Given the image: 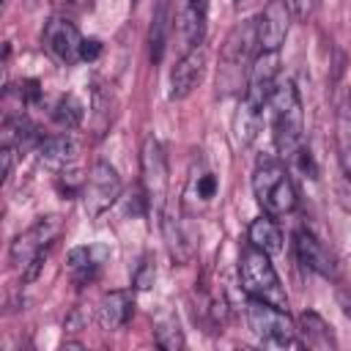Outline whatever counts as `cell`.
Listing matches in <instances>:
<instances>
[{
  "mask_svg": "<svg viewBox=\"0 0 351 351\" xmlns=\"http://www.w3.org/2000/svg\"><path fill=\"white\" fill-rule=\"evenodd\" d=\"M271 140L280 154V159L291 162L302 148H304V110L299 90L291 80H280L271 99Z\"/></svg>",
  "mask_w": 351,
  "mask_h": 351,
  "instance_id": "6da1fadb",
  "label": "cell"
},
{
  "mask_svg": "<svg viewBox=\"0 0 351 351\" xmlns=\"http://www.w3.org/2000/svg\"><path fill=\"white\" fill-rule=\"evenodd\" d=\"M252 195L263 214L285 217L296 208V186L282 159L277 156H258L252 170Z\"/></svg>",
  "mask_w": 351,
  "mask_h": 351,
  "instance_id": "7a4b0ae2",
  "label": "cell"
},
{
  "mask_svg": "<svg viewBox=\"0 0 351 351\" xmlns=\"http://www.w3.org/2000/svg\"><path fill=\"white\" fill-rule=\"evenodd\" d=\"M60 230H63V219L58 214H47V217H38L27 230H22L11 241L8 263L14 269H22V282H33L38 277L47 250L52 247V241L58 239Z\"/></svg>",
  "mask_w": 351,
  "mask_h": 351,
  "instance_id": "3957f363",
  "label": "cell"
},
{
  "mask_svg": "<svg viewBox=\"0 0 351 351\" xmlns=\"http://www.w3.org/2000/svg\"><path fill=\"white\" fill-rule=\"evenodd\" d=\"M239 285L247 293V299H261V302L288 310V293L271 263V255L252 247L250 241L239 258Z\"/></svg>",
  "mask_w": 351,
  "mask_h": 351,
  "instance_id": "277c9868",
  "label": "cell"
},
{
  "mask_svg": "<svg viewBox=\"0 0 351 351\" xmlns=\"http://www.w3.org/2000/svg\"><path fill=\"white\" fill-rule=\"evenodd\" d=\"M247 324L250 332L269 348H302L299 332L288 310L274 307L261 299H247Z\"/></svg>",
  "mask_w": 351,
  "mask_h": 351,
  "instance_id": "5b68a950",
  "label": "cell"
},
{
  "mask_svg": "<svg viewBox=\"0 0 351 351\" xmlns=\"http://www.w3.org/2000/svg\"><path fill=\"white\" fill-rule=\"evenodd\" d=\"M258 49V36H255V22H244L230 30V36L222 44V66H219V80L225 88H236L244 74L252 69V52Z\"/></svg>",
  "mask_w": 351,
  "mask_h": 351,
  "instance_id": "8992f818",
  "label": "cell"
},
{
  "mask_svg": "<svg viewBox=\"0 0 351 351\" xmlns=\"http://www.w3.org/2000/svg\"><path fill=\"white\" fill-rule=\"evenodd\" d=\"M121 192H123V181H121L118 170H115L110 162L99 159V162L90 167L88 178H85V184H82V192H80L85 214L93 217V219L101 217L104 211H110V208L118 203Z\"/></svg>",
  "mask_w": 351,
  "mask_h": 351,
  "instance_id": "52a82bcc",
  "label": "cell"
},
{
  "mask_svg": "<svg viewBox=\"0 0 351 351\" xmlns=\"http://www.w3.org/2000/svg\"><path fill=\"white\" fill-rule=\"evenodd\" d=\"M140 173H143V189L145 200L156 208H165V195L170 184V167H167V154L165 145L156 137H145L140 148Z\"/></svg>",
  "mask_w": 351,
  "mask_h": 351,
  "instance_id": "ba28073f",
  "label": "cell"
},
{
  "mask_svg": "<svg viewBox=\"0 0 351 351\" xmlns=\"http://www.w3.org/2000/svg\"><path fill=\"white\" fill-rule=\"evenodd\" d=\"M291 8L288 0H269L255 19V36H258V52H280V47L288 38L291 30Z\"/></svg>",
  "mask_w": 351,
  "mask_h": 351,
  "instance_id": "9c48e42d",
  "label": "cell"
},
{
  "mask_svg": "<svg viewBox=\"0 0 351 351\" xmlns=\"http://www.w3.org/2000/svg\"><path fill=\"white\" fill-rule=\"evenodd\" d=\"M41 44L44 49L58 60V63H80V47H82V36L77 30V25L66 16H52L47 25H44V33H41Z\"/></svg>",
  "mask_w": 351,
  "mask_h": 351,
  "instance_id": "30bf717a",
  "label": "cell"
},
{
  "mask_svg": "<svg viewBox=\"0 0 351 351\" xmlns=\"http://www.w3.org/2000/svg\"><path fill=\"white\" fill-rule=\"evenodd\" d=\"M206 63H208V47L206 44H197V47L184 49V55L178 58V63L170 71V93L167 96L173 101L186 99L200 85V80L206 74Z\"/></svg>",
  "mask_w": 351,
  "mask_h": 351,
  "instance_id": "8fae6325",
  "label": "cell"
},
{
  "mask_svg": "<svg viewBox=\"0 0 351 351\" xmlns=\"http://www.w3.org/2000/svg\"><path fill=\"white\" fill-rule=\"evenodd\" d=\"M277 82H280V52H258L247 74L244 99L255 101L258 107H266Z\"/></svg>",
  "mask_w": 351,
  "mask_h": 351,
  "instance_id": "7c38bea8",
  "label": "cell"
},
{
  "mask_svg": "<svg viewBox=\"0 0 351 351\" xmlns=\"http://www.w3.org/2000/svg\"><path fill=\"white\" fill-rule=\"evenodd\" d=\"M293 252H296V258H299V263L304 269H310V271H315V274H321L326 280L337 274V263L329 255V250L304 228L293 233Z\"/></svg>",
  "mask_w": 351,
  "mask_h": 351,
  "instance_id": "4fadbf2b",
  "label": "cell"
},
{
  "mask_svg": "<svg viewBox=\"0 0 351 351\" xmlns=\"http://www.w3.org/2000/svg\"><path fill=\"white\" fill-rule=\"evenodd\" d=\"M206 22H208V0H181L178 36L184 41V49L206 44Z\"/></svg>",
  "mask_w": 351,
  "mask_h": 351,
  "instance_id": "5bb4252c",
  "label": "cell"
},
{
  "mask_svg": "<svg viewBox=\"0 0 351 351\" xmlns=\"http://www.w3.org/2000/svg\"><path fill=\"white\" fill-rule=\"evenodd\" d=\"M38 159L41 165H47L49 170L55 173H66L74 162H77V154H80V143L71 137V134H52V137H44L38 145Z\"/></svg>",
  "mask_w": 351,
  "mask_h": 351,
  "instance_id": "9a60e30c",
  "label": "cell"
},
{
  "mask_svg": "<svg viewBox=\"0 0 351 351\" xmlns=\"http://www.w3.org/2000/svg\"><path fill=\"white\" fill-rule=\"evenodd\" d=\"M110 250L104 244H85V247H74L66 258L69 263V271H71V280L77 285H88L99 277V269L101 263L107 261Z\"/></svg>",
  "mask_w": 351,
  "mask_h": 351,
  "instance_id": "2e32d148",
  "label": "cell"
},
{
  "mask_svg": "<svg viewBox=\"0 0 351 351\" xmlns=\"http://www.w3.org/2000/svg\"><path fill=\"white\" fill-rule=\"evenodd\" d=\"M217 189H219V181L214 176L211 167L206 165H197L189 178H186V186H184V206L192 208V211H200L206 208L214 197H217Z\"/></svg>",
  "mask_w": 351,
  "mask_h": 351,
  "instance_id": "e0dca14e",
  "label": "cell"
},
{
  "mask_svg": "<svg viewBox=\"0 0 351 351\" xmlns=\"http://www.w3.org/2000/svg\"><path fill=\"white\" fill-rule=\"evenodd\" d=\"M132 313H134L132 293H129V291H110V293H104V299L99 302L96 318H99V326H101V329L115 332V329H121V326L129 324Z\"/></svg>",
  "mask_w": 351,
  "mask_h": 351,
  "instance_id": "ac0fdd59",
  "label": "cell"
},
{
  "mask_svg": "<svg viewBox=\"0 0 351 351\" xmlns=\"http://www.w3.org/2000/svg\"><path fill=\"white\" fill-rule=\"evenodd\" d=\"M296 332H299L302 346H307V348H321V351H326V348H337V340H335L332 326H329L315 310H304V313L299 315V321H296Z\"/></svg>",
  "mask_w": 351,
  "mask_h": 351,
  "instance_id": "d6986e66",
  "label": "cell"
},
{
  "mask_svg": "<svg viewBox=\"0 0 351 351\" xmlns=\"http://www.w3.org/2000/svg\"><path fill=\"white\" fill-rule=\"evenodd\" d=\"M261 126H263V107H258L255 101L241 96V101L236 107V115H233V140H236V145H241V148L252 145Z\"/></svg>",
  "mask_w": 351,
  "mask_h": 351,
  "instance_id": "ffe728a7",
  "label": "cell"
},
{
  "mask_svg": "<svg viewBox=\"0 0 351 351\" xmlns=\"http://www.w3.org/2000/svg\"><path fill=\"white\" fill-rule=\"evenodd\" d=\"M247 241L269 255H277L282 250V228L277 225V219L271 214H261L250 222L247 228Z\"/></svg>",
  "mask_w": 351,
  "mask_h": 351,
  "instance_id": "44dd1931",
  "label": "cell"
},
{
  "mask_svg": "<svg viewBox=\"0 0 351 351\" xmlns=\"http://www.w3.org/2000/svg\"><path fill=\"white\" fill-rule=\"evenodd\" d=\"M162 233H165V244L170 250V258L176 263H186L192 258V241H189L184 225L165 208H162Z\"/></svg>",
  "mask_w": 351,
  "mask_h": 351,
  "instance_id": "7402d4cb",
  "label": "cell"
},
{
  "mask_svg": "<svg viewBox=\"0 0 351 351\" xmlns=\"http://www.w3.org/2000/svg\"><path fill=\"white\" fill-rule=\"evenodd\" d=\"M337 162H340V173L343 178L351 184V101L348 96L343 99L340 110H337Z\"/></svg>",
  "mask_w": 351,
  "mask_h": 351,
  "instance_id": "603a6c76",
  "label": "cell"
},
{
  "mask_svg": "<svg viewBox=\"0 0 351 351\" xmlns=\"http://www.w3.org/2000/svg\"><path fill=\"white\" fill-rule=\"evenodd\" d=\"M170 14H167V0H156V11L151 19V33H148V47H151V60L159 63L165 55L167 44V27H170Z\"/></svg>",
  "mask_w": 351,
  "mask_h": 351,
  "instance_id": "cb8c5ba5",
  "label": "cell"
},
{
  "mask_svg": "<svg viewBox=\"0 0 351 351\" xmlns=\"http://www.w3.org/2000/svg\"><path fill=\"white\" fill-rule=\"evenodd\" d=\"M154 343L165 351H176V348H184V329L178 326V318L176 315H165L156 321L154 326Z\"/></svg>",
  "mask_w": 351,
  "mask_h": 351,
  "instance_id": "d4e9b609",
  "label": "cell"
},
{
  "mask_svg": "<svg viewBox=\"0 0 351 351\" xmlns=\"http://www.w3.org/2000/svg\"><path fill=\"white\" fill-rule=\"evenodd\" d=\"M52 118H55L63 129H77L80 121H82V104H80L71 93H69V96H60V101H58Z\"/></svg>",
  "mask_w": 351,
  "mask_h": 351,
  "instance_id": "484cf974",
  "label": "cell"
},
{
  "mask_svg": "<svg viewBox=\"0 0 351 351\" xmlns=\"http://www.w3.org/2000/svg\"><path fill=\"white\" fill-rule=\"evenodd\" d=\"M154 280H156V263L151 261V258H143V263H140V269L134 271V288L137 291H148L151 285H154Z\"/></svg>",
  "mask_w": 351,
  "mask_h": 351,
  "instance_id": "4316f807",
  "label": "cell"
},
{
  "mask_svg": "<svg viewBox=\"0 0 351 351\" xmlns=\"http://www.w3.org/2000/svg\"><path fill=\"white\" fill-rule=\"evenodd\" d=\"M101 55V41L99 38H82V47H80V60L82 63H90Z\"/></svg>",
  "mask_w": 351,
  "mask_h": 351,
  "instance_id": "83f0119b",
  "label": "cell"
},
{
  "mask_svg": "<svg viewBox=\"0 0 351 351\" xmlns=\"http://www.w3.org/2000/svg\"><path fill=\"white\" fill-rule=\"evenodd\" d=\"M315 5H318V0H288V8L296 19H307L315 11Z\"/></svg>",
  "mask_w": 351,
  "mask_h": 351,
  "instance_id": "f1b7e54d",
  "label": "cell"
},
{
  "mask_svg": "<svg viewBox=\"0 0 351 351\" xmlns=\"http://www.w3.org/2000/svg\"><path fill=\"white\" fill-rule=\"evenodd\" d=\"M337 304H340L343 315L351 321V291H337Z\"/></svg>",
  "mask_w": 351,
  "mask_h": 351,
  "instance_id": "f546056e",
  "label": "cell"
},
{
  "mask_svg": "<svg viewBox=\"0 0 351 351\" xmlns=\"http://www.w3.org/2000/svg\"><path fill=\"white\" fill-rule=\"evenodd\" d=\"M52 5H60V8H80L82 0H49Z\"/></svg>",
  "mask_w": 351,
  "mask_h": 351,
  "instance_id": "4dcf8cb0",
  "label": "cell"
},
{
  "mask_svg": "<svg viewBox=\"0 0 351 351\" xmlns=\"http://www.w3.org/2000/svg\"><path fill=\"white\" fill-rule=\"evenodd\" d=\"M258 0H233V5L239 8V11H244V8H252Z\"/></svg>",
  "mask_w": 351,
  "mask_h": 351,
  "instance_id": "1f68e13d",
  "label": "cell"
},
{
  "mask_svg": "<svg viewBox=\"0 0 351 351\" xmlns=\"http://www.w3.org/2000/svg\"><path fill=\"white\" fill-rule=\"evenodd\" d=\"M348 101H351V90H348Z\"/></svg>",
  "mask_w": 351,
  "mask_h": 351,
  "instance_id": "d6a6232c",
  "label": "cell"
}]
</instances>
